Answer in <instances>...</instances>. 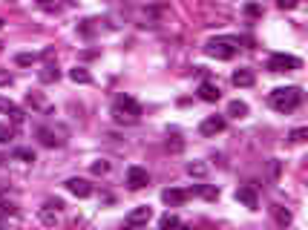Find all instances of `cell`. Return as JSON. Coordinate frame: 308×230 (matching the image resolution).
<instances>
[{
  "mask_svg": "<svg viewBox=\"0 0 308 230\" xmlns=\"http://www.w3.org/2000/svg\"><path fill=\"white\" fill-rule=\"evenodd\" d=\"M271 107L277 109V112H294V109L302 104V89L300 86H277L271 92Z\"/></svg>",
  "mask_w": 308,
  "mask_h": 230,
  "instance_id": "6da1fadb",
  "label": "cell"
},
{
  "mask_svg": "<svg viewBox=\"0 0 308 230\" xmlns=\"http://www.w3.org/2000/svg\"><path fill=\"white\" fill-rule=\"evenodd\" d=\"M141 115V104L132 95H118L116 104H112V118L118 124H136Z\"/></svg>",
  "mask_w": 308,
  "mask_h": 230,
  "instance_id": "7a4b0ae2",
  "label": "cell"
},
{
  "mask_svg": "<svg viewBox=\"0 0 308 230\" xmlns=\"http://www.w3.org/2000/svg\"><path fill=\"white\" fill-rule=\"evenodd\" d=\"M205 52L216 61H230L239 52V41L236 37H213V41L205 43Z\"/></svg>",
  "mask_w": 308,
  "mask_h": 230,
  "instance_id": "3957f363",
  "label": "cell"
},
{
  "mask_svg": "<svg viewBox=\"0 0 308 230\" xmlns=\"http://www.w3.org/2000/svg\"><path fill=\"white\" fill-rule=\"evenodd\" d=\"M302 61L300 57H294V55H271V61H268V69L271 72H291V69H300Z\"/></svg>",
  "mask_w": 308,
  "mask_h": 230,
  "instance_id": "277c9868",
  "label": "cell"
},
{
  "mask_svg": "<svg viewBox=\"0 0 308 230\" xmlns=\"http://www.w3.org/2000/svg\"><path fill=\"white\" fill-rule=\"evenodd\" d=\"M199 132L205 138H213V136H219V132H225V115H207L205 121L199 124Z\"/></svg>",
  "mask_w": 308,
  "mask_h": 230,
  "instance_id": "5b68a950",
  "label": "cell"
},
{
  "mask_svg": "<svg viewBox=\"0 0 308 230\" xmlns=\"http://www.w3.org/2000/svg\"><path fill=\"white\" fill-rule=\"evenodd\" d=\"M150 184V176H147V170L144 167H130V170H127V187H130V190H141V187H147Z\"/></svg>",
  "mask_w": 308,
  "mask_h": 230,
  "instance_id": "8992f818",
  "label": "cell"
},
{
  "mask_svg": "<svg viewBox=\"0 0 308 230\" xmlns=\"http://www.w3.org/2000/svg\"><path fill=\"white\" fill-rule=\"evenodd\" d=\"M153 219V210L147 207V204H141V207H132L130 213H127V224L130 227H139V224H147Z\"/></svg>",
  "mask_w": 308,
  "mask_h": 230,
  "instance_id": "52a82bcc",
  "label": "cell"
},
{
  "mask_svg": "<svg viewBox=\"0 0 308 230\" xmlns=\"http://www.w3.org/2000/svg\"><path fill=\"white\" fill-rule=\"evenodd\" d=\"M66 190L72 196H78V199H89V196H92V184H89L87 179H69L66 181Z\"/></svg>",
  "mask_w": 308,
  "mask_h": 230,
  "instance_id": "ba28073f",
  "label": "cell"
},
{
  "mask_svg": "<svg viewBox=\"0 0 308 230\" xmlns=\"http://www.w3.org/2000/svg\"><path fill=\"white\" fill-rule=\"evenodd\" d=\"M236 201H242V204H245L248 210H257V207H259L257 190H254L251 184H245V187H239V190H236Z\"/></svg>",
  "mask_w": 308,
  "mask_h": 230,
  "instance_id": "9c48e42d",
  "label": "cell"
},
{
  "mask_svg": "<svg viewBox=\"0 0 308 230\" xmlns=\"http://www.w3.org/2000/svg\"><path fill=\"white\" fill-rule=\"evenodd\" d=\"M187 190H176V187H170V190H164L162 193V201L167 204V207H179V204H184L187 201Z\"/></svg>",
  "mask_w": 308,
  "mask_h": 230,
  "instance_id": "30bf717a",
  "label": "cell"
},
{
  "mask_svg": "<svg viewBox=\"0 0 308 230\" xmlns=\"http://www.w3.org/2000/svg\"><path fill=\"white\" fill-rule=\"evenodd\" d=\"M0 112L3 115H9L15 124H23V109L17 107L15 101H9V98H0Z\"/></svg>",
  "mask_w": 308,
  "mask_h": 230,
  "instance_id": "8fae6325",
  "label": "cell"
},
{
  "mask_svg": "<svg viewBox=\"0 0 308 230\" xmlns=\"http://www.w3.org/2000/svg\"><path fill=\"white\" fill-rule=\"evenodd\" d=\"M230 81H234V86H254L257 84V75H254V69H245L242 66V69L234 72V78Z\"/></svg>",
  "mask_w": 308,
  "mask_h": 230,
  "instance_id": "7c38bea8",
  "label": "cell"
},
{
  "mask_svg": "<svg viewBox=\"0 0 308 230\" xmlns=\"http://www.w3.org/2000/svg\"><path fill=\"white\" fill-rule=\"evenodd\" d=\"M219 86L216 84H210V81H205V84L199 86V98L202 101H207V104H216V101H219Z\"/></svg>",
  "mask_w": 308,
  "mask_h": 230,
  "instance_id": "4fadbf2b",
  "label": "cell"
},
{
  "mask_svg": "<svg viewBox=\"0 0 308 230\" xmlns=\"http://www.w3.org/2000/svg\"><path fill=\"white\" fill-rule=\"evenodd\" d=\"M37 78H41V84H55V81L61 78V72H58V66H55V64H46L44 69L37 72Z\"/></svg>",
  "mask_w": 308,
  "mask_h": 230,
  "instance_id": "5bb4252c",
  "label": "cell"
},
{
  "mask_svg": "<svg viewBox=\"0 0 308 230\" xmlns=\"http://www.w3.org/2000/svg\"><path fill=\"white\" fill-rule=\"evenodd\" d=\"M159 227L162 230H187L182 222H179V216H173V213H164L162 219H159Z\"/></svg>",
  "mask_w": 308,
  "mask_h": 230,
  "instance_id": "9a60e30c",
  "label": "cell"
},
{
  "mask_svg": "<svg viewBox=\"0 0 308 230\" xmlns=\"http://www.w3.org/2000/svg\"><path fill=\"white\" fill-rule=\"evenodd\" d=\"M227 115L245 118V115H248V104H245V101H230V104H227Z\"/></svg>",
  "mask_w": 308,
  "mask_h": 230,
  "instance_id": "2e32d148",
  "label": "cell"
},
{
  "mask_svg": "<svg viewBox=\"0 0 308 230\" xmlns=\"http://www.w3.org/2000/svg\"><path fill=\"white\" fill-rule=\"evenodd\" d=\"M69 78H72L75 84H92V75H89L84 66H75V69H69Z\"/></svg>",
  "mask_w": 308,
  "mask_h": 230,
  "instance_id": "e0dca14e",
  "label": "cell"
},
{
  "mask_svg": "<svg viewBox=\"0 0 308 230\" xmlns=\"http://www.w3.org/2000/svg\"><path fill=\"white\" fill-rule=\"evenodd\" d=\"M187 176H193V179H205V176H207V164H205V161H190V164H187Z\"/></svg>",
  "mask_w": 308,
  "mask_h": 230,
  "instance_id": "ac0fdd59",
  "label": "cell"
},
{
  "mask_svg": "<svg viewBox=\"0 0 308 230\" xmlns=\"http://www.w3.org/2000/svg\"><path fill=\"white\" fill-rule=\"evenodd\" d=\"M274 219H277V224H282V227H288V224H291V219H294V216H291V210H285V207H279V204H277V207H274Z\"/></svg>",
  "mask_w": 308,
  "mask_h": 230,
  "instance_id": "d6986e66",
  "label": "cell"
},
{
  "mask_svg": "<svg viewBox=\"0 0 308 230\" xmlns=\"http://www.w3.org/2000/svg\"><path fill=\"white\" fill-rule=\"evenodd\" d=\"M37 216H41V222H44L46 227H55V224H58V216L52 213V207H41V213H37Z\"/></svg>",
  "mask_w": 308,
  "mask_h": 230,
  "instance_id": "ffe728a7",
  "label": "cell"
},
{
  "mask_svg": "<svg viewBox=\"0 0 308 230\" xmlns=\"http://www.w3.org/2000/svg\"><path fill=\"white\" fill-rule=\"evenodd\" d=\"M37 136H41V141H44L46 147H58V138L52 136L49 129H37Z\"/></svg>",
  "mask_w": 308,
  "mask_h": 230,
  "instance_id": "44dd1931",
  "label": "cell"
},
{
  "mask_svg": "<svg viewBox=\"0 0 308 230\" xmlns=\"http://www.w3.org/2000/svg\"><path fill=\"white\" fill-rule=\"evenodd\" d=\"M196 190L205 196L207 201H216V199H219V190H216V187H196Z\"/></svg>",
  "mask_w": 308,
  "mask_h": 230,
  "instance_id": "7402d4cb",
  "label": "cell"
},
{
  "mask_svg": "<svg viewBox=\"0 0 308 230\" xmlns=\"http://www.w3.org/2000/svg\"><path fill=\"white\" fill-rule=\"evenodd\" d=\"M15 158H21V161H35V152L26 150V147H17V150H15Z\"/></svg>",
  "mask_w": 308,
  "mask_h": 230,
  "instance_id": "603a6c76",
  "label": "cell"
},
{
  "mask_svg": "<svg viewBox=\"0 0 308 230\" xmlns=\"http://www.w3.org/2000/svg\"><path fill=\"white\" fill-rule=\"evenodd\" d=\"M15 61H17V66H29V64H35V61H37V55H29V52H23V55H17Z\"/></svg>",
  "mask_w": 308,
  "mask_h": 230,
  "instance_id": "cb8c5ba5",
  "label": "cell"
},
{
  "mask_svg": "<svg viewBox=\"0 0 308 230\" xmlns=\"http://www.w3.org/2000/svg\"><path fill=\"white\" fill-rule=\"evenodd\" d=\"M107 170H110V164H107V161H95V164H92V172H95V176H104Z\"/></svg>",
  "mask_w": 308,
  "mask_h": 230,
  "instance_id": "d4e9b609",
  "label": "cell"
},
{
  "mask_svg": "<svg viewBox=\"0 0 308 230\" xmlns=\"http://www.w3.org/2000/svg\"><path fill=\"white\" fill-rule=\"evenodd\" d=\"M245 14L257 17V14H262V6H257V3H248V6H245Z\"/></svg>",
  "mask_w": 308,
  "mask_h": 230,
  "instance_id": "484cf974",
  "label": "cell"
},
{
  "mask_svg": "<svg viewBox=\"0 0 308 230\" xmlns=\"http://www.w3.org/2000/svg\"><path fill=\"white\" fill-rule=\"evenodd\" d=\"M9 138H12V129H9V127H3V124H0V144H6Z\"/></svg>",
  "mask_w": 308,
  "mask_h": 230,
  "instance_id": "4316f807",
  "label": "cell"
},
{
  "mask_svg": "<svg viewBox=\"0 0 308 230\" xmlns=\"http://www.w3.org/2000/svg\"><path fill=\"white\" fill-rule=\"evenodd\" d=\"M302 138H305V129H302V127H300V129H294V132H291V141H294V144H300Z\"/></svg>",
  "mask_w": 308,
  "mask_h": 230,
  "instance_id": "83f0119b",
  "label": "cell"
},
{
  "mask_svg": "<svg viewBox=\"0 0 308 230\" xmlns=\"http://www.w3.org/2000/svg\"><path fill=\"white\" fill-rule=\"evenodd\" d=\"M12 84V75L9 72H0V86H9Z\"/></svg>",
  "mask_w": 308,
  "mask_h": 230,
  "instance_id": "f1b7e54d",
  "label": "cell"
},
{
  "mask_svg": "<svg viewBox=\"0 0 308 230\" xmlns=\"http://www.w3.org/2000/svg\"><path fill=\"white\" fill-rule=\"evenodd\" d=\"M9 213H15V207L12 204H0V216H9Z\"/></svg>",
  "mask_w": 308,
  "mask_h": 230,
  "instance_id": "f546056e",
  "label": "cell"
},
{
  "mask_svg": "<svg viewBox=\"0 0 308 230\" xmlns=\"http://www.w3.org/2000/svg\"><path fill=\"white\" fill-rule=\"evenodd\" d=\"M124 230H136V227H130V224H127V227H124Z\"/></svg>",
  "mask_w": 308,
  "mask_h": 230,
  "instance_id": "4dcf8cb0",
  "label": "cell"
},
{
  "mask_svg": "<svg viewBox=\"0 0 308 230\" xmlns=\"http://www.w3.org/2000/svg\"><path fill=\"white\" fill-rule=\"evenodd\" d=\"M0 29H3V21H0Z\"/></svg>",
  "mask_w": 308,
  "mask_h": 230,
  "instance_id": "1f68e13d",
  "label": "cell"
}]
</instances>
